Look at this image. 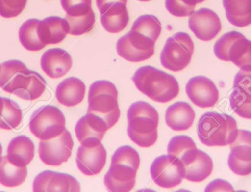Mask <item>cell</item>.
<instances>
[{"label": "cell", "instance_id": "cell-1", "mask_svg": "<svg viewBox=\"0 0 251 192\" xmlns=\"http://www.w3.org/2000/svg\"><path fill=\"white\" fill-rule=\"evenodd\" d=\"M132 81L140 92L156 103H168L179 93V85L176 79L153 66H143L137 69Z\"/></svg>", "mask_w": 251, "mask_h": 192}, {"label": "cell", "instance_id": "cell-2", "mask_svg": "<svg viewBox=\"0 0 251 192\" xmlns=\"http://www.w3.org/2000/svg\"><path fill=\"white\" fill-rule=\"evenodd\" d=\"M159 113L146 102L138 101L128 110V135L140 147H151L158 138Z\"/></svg>", "mask_w": 251, "mask_h": 192}, {"label": "cell", "instance_id": "cell-3", "mask_svg": "<svg viewBox=\"0 0 251 192\" xmlns=\"http://www.w3.org/2000/svg\"><path fill=\"white\" fill-rule=\"evenodd\" d=\"M198 137L208 147H223L232 144L238 135L234 118L216 112L202 115L198 123Z\"/></svg>", "mask_w": 251, "mask_h": 192}, {"label": "cell", "instance_id": "cell-4", "mask_svg": "<svg viewBox=\"0 0 251 192\" xmlns=\"http://www.w3.org/2000/svg\"><path fill=\"white\" fill-rule=\"evenodd\" d=\"M117 88L108 81H97L90 87L88 113L102 118L109 128H113L121 116Z\"/></svg>", "mask_w": 251, "mask_h": 192}, {"label": "cell", "instance_id": "cell-5", "mask_svg": "<svg viewBox=\"0 0 251 192\" xmlns=\"http://www.w3.org/2000/svg\"><path fill=\"white\" fill-rule=\"evenodd\" d=\"M193 52L191 37L185 32H177L167 40L161 53V63L168 70L179 72L188 66Z\"/></svg>", "mask_w": 251, "mask_h": 192}, {"label": "cell", "instance_id": "cell-6", "mask_svg": "<svg viewBox=\"0 0 251 192\" xmlns=\"http://www.w3.org/2000/svg\"><path fill=\"white\" fill-rule=\"evenodd\" d=\"M29 129L38 139H52L66 130V118L55 106H41L31 116Z\"/></svg>", "mask_w": 251, "mask_h": 192}, {"label": "cell", "instance_id": "cell-7", "mask_svg": "<svg viewBox=\"0 0 251 192\" xmlns=\"http://www.w3.org/2000/svg\"><path fill=\"white\" fill-rule=\"evenodd\" d=\"M185 172L184 164L178 158L169 154L156 158L150 169L151 176L155 184L165 189L174 188L181 184Z\"/></svg>", "mask_w": 251, "mask_h": 192}, {"label": "cell", "instance_id": "cell-8", "mask_svg": "<svg viewBox=\"0 0 251 192\" xmlns=\"http://www.w3.org/2000/svg\"><path fill=\"white\" fill-rule=\"evenodd\" d=\"M154 41L135 31L130 30L119 38L116 44L118 54L129 62L144 61L153 56Z\"/></svg>", "mask_w": 251, "mask_h": 192}, {"label": "cell", "instance_id": "cell-9", "mask_svg": "<svg viewBox=\"0 0 251 192\" xmlns=\"http://www.w3.org/2000/svg\"><path fill=\"white\" fill-rule=\"evenodd\" d=\"M73 147V138L70 132L66 129L56 138L41 140L38 153L43 163L49 166H58L69 160Z\"/></svg>", "mask_w": 251, "mask_h": 192}, {"label": "cell", "instance_id": "cell-10", "mask_svg": "<svg viewBox=\"0 0 251 192\" xmlns=\"http://www.w3.org/2000/svg\"><path fill=\"white\" fill-rule=\"evenodd\" d=\"M188 25L196 38L203 41L215 38L222 28L219 16L209 8H201L194 11L189 18Z\"/></svg>", "mask_w": 251, "mask_h": 192}, {"label": "cell", "instance_id": "cell-11", "mask_svg": "<svg viewBox=\"0 0 251 192\" xmlns=\"http://www.w3.org/2000/svg\"><path fill=\"white\" fill-rule=\"evenodd\" d=\"M186 93L193 104L201 109L215 106L219 91L213 81L204 76L192 78L186 85Z\"/></svg>", "mask_w": 251, "mask_h": 192}, {"label": "cell", "instance_id": "cell-12", "mask_svg": "<svg viewBox=\"0 0 251 192\" xmlns=\"http://www.w3.org/2000/svg\"><path fill=\"white\" fill-rule=\"evenodd\" d=\"M109 128L105 121L94 113L82 116L75 127L76 138L81 144L97 145L101 144Z\"/></svg>", "mask_w": 251, "mask_h": 192}, {"label": "cell", "instance_id": "cell-13", "mask_svg": "<svg viewBox=\"0 0 251 192\" xmlns=\"http://www.w3.org/2000/svg\"><path fill=\"white\" fill-rule=\"evenodd\" d=\"M107 161V151L102 144L97 145L81 144L76 154L78 169L88 176L97 175L104 169Z\"/></svg>", "mask_w": 251, "mask_h": 192}, {"label": "cell", "instance_id": "cell-14", "mask_svg": "<svg viewBox=\"0 0 251 192\" xmlns=\"http://www.w3.org/2000/svg\"><path fill=\"white\" fill-rule=\"evenodd\" d=\"M44 78L38 72L25 71L18 75L12 85V94L25 100H35L41 97L46 89Z\"/></svg>", "mask_w": 251, "mask_h": 192}, {"label": "cell", "instance_id": "cell-15", "mask_svg": "<svg viewBox=\"0 0 251 192\" xmlns=\"http://www.w3.org/2000/svg\"><path fill=\"white\" fill-rule=\"evenodd\" d=\"M137 169L123 163H111L104 176V185L112 192H128L134 188Z\"/></svg>", "mask_w": 251, "mask_h": 192}, {"label": "cell", "instance_id": "cell-16", "mask_svg": "<svg viewBox=\"0 0 251 192\" xmlns=\"http://www.w3.org/2000/svg\"><path fill=\"white\" fill-rule=\"evenodd\" d=\"M73 60L69 53L60 48L50 49L43 54L41 66L50 78H60L72 69Z\"/></svg>", "mask_w": 251, "mask_h": 192}, {"label": "cell", "instance_id": "cell-17", "mask_svg": "<svg viewBox=\"0 0 251 192\" xmlns=\"http://www.w3.org/2000/svg\"><path fill=\"white\" fill-rule=\"evenodd\" d=\"M69 33V25L66 19L50 16L40 21L38 23V37L46 46L59 44Z\"/></svg>", "mask_w": 251, "mask_h": 192}, {"label": "cell", "instance_id": "cell-18", "mask_svg": "<svg viewBox=\"0 0 251 192\" xmlns=\"http://www.w3.org/2000/svg\"><path fill=\"white\" fill-rule=\"evenodd\" d=\"M196 113L190 104L177 102L171 105L165 112V122L173 131H184L193 125Z\"/></svg>", "mask_w": 251, "mask_h": 192}, {"label": "cell", "instance_id": "cell-19", "mask_svg": "<svg viewBox=\"0 0 251 192\" xmlns=\"http://www.w3.org/2000/svg\"><path fill=\"white\" fill-rule=\"evenodd\" d=\"M86 87L80 79L75 77L62 81L56 89V98L60 104L73 107L83 101Z\"/></svg>", "mask_w": 251, "mask_h": 192}, {"label": "cell", "instance_id": "cell-20", "mask_svg": "<svg viewBox=\"0 0 251 192\" xmlns=\"http://www.w3.org/2000/svg\"><path fill=\"white\" fill-rule=\"evenodd\" d=\"M35 156V145L30 138L19 136L11 140L7 147V159L19 168L26 167Z\"/></svg>", "mask_w": 251, "mask_h": 192}, {"label": "cell", "instance_id": "cell-21", "mask_svg": "<svg viewBox=\"0 0 251 192\" xmlns=\"http://www.w3.org/2000/svg\"><path fill=\"white\" fill-rule=\"evenodd\" d=\"M127 4L118 3L101 13L103 27L110 33H119L126 27L129 21Z\"/></svg>", "mask_w": 251, "mask_h": 192}, {"label": "cell", "instance_id": "cell-22", "mask_svg": "<svg viewBox=\"0 0 251 192\" xmlns=\"http://www.w3.org/2000/svg\"><path fill=\"white\" fill-rule=\"evenodd\" d=\"M226 16L231 25L245 27L251 24V0H223Z\"/></svg>", "mask_w": 251, "mask_h": 192}, {"label": "cell", "instance_id": "cell-23", "mask_svg": "<svg viewBox=\"0 0 251 192\" xmlns=\"http://www.w3.org/2000/svg\"><path fill=\"white\" fill-rule=\"evenodd\" d=\"M199 150L193 140L187 136H176L168 145V154L178 158L184 166L194 162Z\"/></svg>", "mask_w": 251, "mask_h": 192}, {"label": "cell", "instance_id": "cell-24", "mask_svg": "<svg viewBox=\"0 0 251 192\" xmlns=\"http://www.w3.org/2000/svg\"><path fill=\"white\" fill-rule=\"evenodd\" d=\"M185 178L191 182H201L212 174L213 162L209 155L199 150L194 162L185 166Z\"/></svg>", "mask_w": 251, "mask_h": 192}, {"label": "cell", "instance_id": "cell-25", "mask_svg": "<svg viewBox=\"0 0 251 192\" xmlns=\"http://www.w3.org/2000/svg\"><path fill=\"white\" fill-rule=\"evenodd\" d=\"M22 120V111L19 105L10 99L0 97V128L7 131L15 129Z\"/></svg>", "mask_w": 251, "mask_h": 192}, {"label": "cell", "instance_id": "cell-26", "mask_svg": "<svg viewBox=\"0 0 251 192\" xmlns=\"http://www.w3.org/2000/svg\"><path fill=\"white\" fill-rule=\"evenodd\" d=\"M27 176L26 167L19 168L12 165L7 156L0 159V184L6 187L22 185Z\"/></svg>", "mask_w": 251, "mask_h": 192}, {"label": "cell", "instance_id": "cell-27", "mask_svg": "<svg viewBox=\"0 0 251 192\" xmlns=\"http://www.w3.org/2000/svg\"><path fill=\"white\" fill-rule=\"evenodd\" d=\"M229 61L241 70L251 71V41L246 37L234 41L229 50Z\"/></svg>", "mask_w": 251, "mask_h": 192}, {"label": "cell", "instance_id": "cell-28", "mask_svg": "<svg viewBox=\"0 0 251 192\" xmlns=\"http://www.w3.org/2000/svg\"><path fill=\"white\" fill-rule=\"evenodd\" d=\"M40 20L31 19L26 21L19 29V37L22 45L29 51L36 52L46 47L38 37V26Z\"/></svg>", "mask_w": 251, "mask_h": 192}, {"label": "cell", "instance_id": "cell-29", "mask_svg": "<svg viewBox=\"0 0 251 192\" xmlns=\"http://www.w3.org/2000/svg\"><path fill=\"white\" fill-rule=\"evenodd\" d=\"M27 69L25 63L17 60H8L0 64V88L12 94V85L15 80Z\"/></svg>", "mask_w": 251, "mask_h": 192}, {"label": "cell", "instance_id": "cell-30", "mask_svg": "<svg viewBox=\"0 0 251 192\" xmlns=\"http://www.w3.org/2000/svg\"><path fill=\"white\" fill-rule=\"evenodd\" d=\"M80 184L72 175L50 171L47 192H79Z\"/></svg>", "mask_w": 251, "mask_h": 192}, {"label": "cell", "instance_id": "cell-31", "mask_svg": "<svg viewBox=\"0 0 251 192\" xmlns=\"http://www.w3.org/2000/svg\"><path fill=\"white\" fill-rule=\"evenodd\" d=\"M131 29L156 42L160 35L162 25L156 16L153 15H143L136 19Z\"/></svg>", "mask_w": 251, "mask_h": 192}, {"label": "cell", "instance_id": "cell-32", "mask_svg": "<svg viewBox=\"0 0 251 192\" xmlns=\"http://www.w3.org/2000/svg\"><path fill=\"white\" fill-rule=\"evenodd\" d=\"M231 153L234 157L243 162H251V132L239 130L235 141L230 144Z\"/></svg>", "mask_w": 251, "mask_h": 192}, {"label": "cell", "instance_id": "cell-33", "mask_svg": "<svg viewBox=\"0 0 251 192\" xmlns=\"http://www.w3.org/2000/svg\"><path fill=\"white\" fill-rule=\"evenodd\" d=\"M65 19L69 25V34L72 35H81L90 32L94 27L96 21L95 13L93 10L84 16L66 15Z\"/></svg>", "mask_w": 251, "mask_h": 192}, {"label": "cell", "instance_id": "cell-34", "mask_svg": "<svg viewBox=\"0 0 251 192\" xmlns=\"http://www.w3.org/2000/svg\"><path fill=\"white\" fill-rule=\"evenodd\" d=\"M243 37H244V35L237 31H231L224 34L216 41L214 46L215 56L223 61H229L228 54L230 48L234 41Z\"/></svg>", "mask_w": 251, "mask_h": 192}, {"label": "cell", "instance_id": "cell-35", "mask_svg": "<svg viewBox=\"0 0 251 192\" xmlns=\"http://www.w3.org/2000/svg\"><path fill=\"white\" fill-rule=\"evenodd\" d=\"M111 163H123L138 170L140 159L138 153L130 146L119 147L112 157Z\"/></svg>", "mask_w": 251, "mask_h": 192}, {"label": "cell", "instance_id": "cell-36", "mask_svg": "<svg viewBox=\"0 0 251 192\" xmlns=\"http://www.w3.org/2000/svg\"><path fill=\"white\" fill-rule=\"evenodd\" d=\"M234 91L242 98L251 102V71L240 69L234 81Z\"/></svg>", "mask_w": 251, "mask_h": 192}, {"label": "cell", "instance_id": "cell-37", "mask_svg": "<svg viewBox=\"0 0 251 192\" xmlns=\"http://www.w3.org/2000/svg\"><path fill=\"white\" fill-rule=\"evenodd\" d=\"M60 2L66 15L71 16H84L93 10L91 0H60Z\"/></svg>", "mask_w": 251, "mask_h": 192}, {"label": "cell", "instance_id": "cell-38", "mask_svg": "<svg viewBox=\"0 0 251 192\" xmlns=\"http://www.w3.org/2000/svg\"><path fill=\"white\" fill-rule=\"evenodd\" d=\"M27 0H0V16L14 18L19 16L26 7Z\"/></svg>", "mask_w": 251, "mask_h": 192}, {"label": "cell", "instance_id": "cell-39", "mask_svg": "<svg viewBox=\"0 0 251 192\" xmlns=\"http://www.w3.org/2000/svg\"><path fill=\"white\" fill-rule=\"evenodd\" d=\"M230 106L240 117L251 119V102L246 101L234 91L230 97Z\"/></svg>", "mask_w": 251, "mask_h": 192}, {"label": "cell", "instance_id": "cell-40", "mask_svg": "<svg viewBox=\"0 0 251 192\" xmlns=\"http://www.w3.org/2000/svg\"><path fill=\"white\" fill-rule=\"evenodd\" d=\"M165 7L171 14L177 17L190 16L195 11V7L187 5L182 0H165Z\"/></svg>", "mask_w": 251, "mask_h": 192}, {"label": "cell", "instance_id": "cell-41", "mask_svg": "<svg viewBox=\"0 0 251 192\" xmlns=\"http://www.w3.org/2000/svg\"><path fill=\"white\" fill-rule=\"evenodd\" d=\"M228 165L230 169L236 175L246 176L251 174V162H243L229 154Z\"/></svg>", "mask_w": 251, "mask_h": 192}, {"label": "cell", "instance_id": "cell-42", "mask_svg": "<svg viewBox=\"0 0 251 192\" xmlns=\"http://www.w3.org/2000/svg\"><path fill=\"white\" fill-rule=\"evenodd\" d=\"M234 191V188L231 184H229L228 181L221 179H216L212 181L208 184L207 187L205 189L206 192Z\"/></svg>", "mask_w": 251, "mask_h": 192}, {"label": "cell", "instance_id": "cell-43", "mask_svg": "<svg viewBox=\"0 0 251 192\" xmlns=\"http://www.w3.org/2000/svg\"><path fill=\"white\" fill-rule=\"evenodd\" d=\"M96 1H97L99 10H100V13H101L109 7L118 4V3H125L127 4L128 0H96Z\"/></svg>", "mask_w": 251, "mask_h": 192}, {"label": "cell", "instance_id": "cell-44", "mask_svg": "<svg viewBox=\"0 0 251 192\" xmlns=\"http://www.w3.org/2000/svg\"><path fill=\"white\" fill-rule=\"evenodd\" d=\"M1 155H2V147H1V144H0V159H1Z\"/></svg>", "mask_w": 251, "mask_h": 192}, {"label": "cell", "instance_id": "cell-45", "mask_svg": "<svg viewBox=\"0 0 251 192\" xmlns=\"http://www.w3.org/2000/svg\"><path fill=\"white\" fill-rule=\"evenodd\" d=\"M205 0H198V2L199 3H201L203 2V1H204Z\"/></svg>", "mask_w": 251, "mask_h": 192}, {"label": "cell", "instance_id": "cell-46", "mask_svg": "<svg viewBox=\"0 0 251 192\" xmlns=\"http://www.w3.org/2000/svg\"><path fill=\"white\" fill-rule=\"evenodd\" d=\"M138 1H151V0H138Z\"/></svg>", "mask_w": 251, "mask_h": 192}]
</instances>
